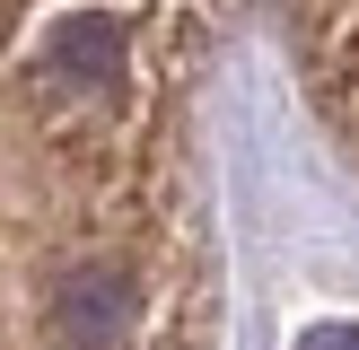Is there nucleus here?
I'll return each instance as SVG.
<instances>
[{
  "instance_id": "1",
  "label": "nucleus",
  "mask_w": 359,
  "mask_h": 350,
  "mask_svg": "<svg viewBox=\"0 0 359 350\" xmlns=\"http://www.w3.org/2000/svg\"><path fill=\"white\" fill-rule=\"evenodd\" d=\"M210 0H0V350H219Z\"/></svg>"
},
{
  "instance_id": "2",
  "label": "nucleus",
  "mask_w": 359,
  "mask_h": 350,
  "mask_svg": "<svg viewBox=\"0 0 359 350\" xmlns=\"http://www.w3.org/2000/svg\"><path fill=\"white\" fill-rule=\"evenodd\" d=\"M255 9L280 35V62L298 70L316 132L359 175V0H255Z\"/></svg>"
}]
</instances>
